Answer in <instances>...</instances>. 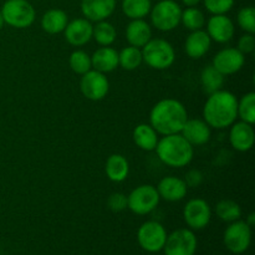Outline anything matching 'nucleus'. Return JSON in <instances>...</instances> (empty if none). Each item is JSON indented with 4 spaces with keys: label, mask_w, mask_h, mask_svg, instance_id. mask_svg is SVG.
<instances>
[{
    "label": "nucleus",
    "mask_w": 255,
    "mask_h": 255,
    "mask_svg": "<svg viewBox=\"0 0 255 255\" xmlns=\"http://www.w3.org/2000/svg\"><path fill=\"white\" fill-rule=\"evenodd\" d=\"M237 49L242 52V54H251L254 51L255 49V39L253 34H249L246 32L244 35H242L241 39L238 41V47Z\"/></svg>",
    "instance_id": "37"
},
{
    "label": "nucleus",
    "mask_w": 255,
    "mask_h": 255,
    "mask_svg": "<svg viewBox=\"0 0 255 255\" xmlns=\"http://www.w3.org/2000/svg\"><path fill=\"white\" fill-rule=\"evenodd\" d=\"M137 241L143 251L157 253L162 251L167 241V232L161 223L148 221L139 227L137 232Z\"/></svg>",
    "instance_id": "8"
},
{
    "label": "nucleus",
    "mask_w": 255,
    "mask_h": 255,
    "mask_svg": "<svg viewBox=\"0 0 255 255\" xmlns=\"http://www.w3.org/2000/svg\"><path fill=\"white\" fill-rule=\"evenodd\" d=\"M182 1H183V4L186 5V6L193 7V6H196V5L198 4L201 0H182Z\"/></svg>",
    "instance_id": "40"
},
{
    "label": "nucleus",
    "mask_w": 255,
    "mask_h": 255,
    "mask_svg": "<svg viewBox=\"0 0 255 255\" xmlns=\"http://www.w3.org/2000/svg\"><path fill=\"white\" fill-rule=\"evenodd\" d=\"M183 218L189 228L193 231H201L211 222L212 209L204 199L193 198L184 207Z\"/></svg>",
    "instance_id": "12"
},
{
    "label": "nucleus",
    "mask_w": 255,
    "mask_h": 255,
    "mask_svg": "<svg viewBox=\"0 0 255 255\" xmlns=\"http://www.w3.org/2000/svg\"><path fill=\"white\" fill-rule=\"evenodd\" d=\"M151 0H124L122 11L132 20L143 19L151 11Z\"/></svg>",
    "instance_id": "27"
},
{
    "label": "nucleus",
    "mask_w": 255,
    "mask_h": 255,
    "mask_svg": "<svg viewBox=\"0 0 255 255\" xmlns=\"http://www.w3.org/2000/svg\"><path fill=\"white\" fill-rule=\"evenodd\" d=\"M109 89V80L102 72L90 70L86 74L82 75L81 81H80V90L86 99L91 101H100L106 97Z\"/></svg>",
    "instance_id": "11"
},
{
    "label": "nucleus",
    "mask_w": 255,
    "mask_h": 255,
    "mask_svg": "<svg viewBox=\"0 0 255 255\" xmlns=\"http://www.w3.org/2000/svg\"><path fill=\"white\" fill-rule=\"evenodd\" d=\"M234 0H204V6L211 14L223 15L233 7Z\"/></svg>",
    "instance_id": "35"
},
{
    "label": "nucleus",
    "mask_w": 255,
    "mask_h": 255,
    "mask_svg": "<svg viewBox=\"0 0 255 255\" xmlns=\"http://www.w3.org/2000/svg\"><path fill=\"white\" fill-rule=\"evenodd\" d=\"M91 65L96 71L111 72L119 66V52L110 46H102L91 56Z\"/></svg>",
    "instance_id": "21"
},
{
    "label": "nucleus",
    "mask_w": 255,
    "mask_h": 255,
    "mask_svg": "<svg viewBox=\"0 0 255 255\" xmlns=\"http://www.w3.org/2000/svg\"><path fill=\"white\" fill-rule=\"evenodd\" d=\"M159 199L161 198L156 187L142 184L127 196V208L131 209L134 214L146 216L157 208Z\"/></svg>",
    "instance_id": "7"
},
{
    "label": "nucleus",
    "mask_w": 255,
    "mask_h": 255,
    "mask_svg": "<svg viewBox=\"0 0 255 255\" xmlns=\"http://www.w3.org/2000/svg\"><path fill=\"white\" fill-rule=\"evenodd\" d=\"M69 19L64 10L50 9L44 14L41 19V27L47 34H59L66 27Z\"/></svg>",
    "instance_id": "24"
},
{
    "label": "nucleus",
    "mask_w": 255,
    "mask_h": 255,
    "mask_svg": "<svg viewBox=\"0 0 255 255\" xmlns=\"http://www.w3.org/2000/svg\"><path fill=\"white\" fill-rule=\"evenodd\" d=\"M94 26L87 19H75L65 27V39L72 46H82L92 39Z\"/></svg>",
    "instance_id": "14"
},
{
    "label": "nucleus",
    "mask_w": 255,
    "mask_h": 255,
    "mask_svg": "<svg viewBox=\"0 0 255 255\" xmlns=\"http://www.w3.org/2000/svg\"><path fill=\"white\" fill-rule=\"evenodd\" d=\"M158 158L164 164L174 168H182L193 159V146L182 134H168L158 141L156 147Z\"/></svg>",
    "instance_id": "3"
},
{
    "label": "nucleus",
    "mask_w": 255,
    "mask_h": 255,
    "mask_svg": "<svg viewBox=\"0 0 255 255\" xmlns=\"http://www.w3.org/2000/svg\"><path fill=\"white\" fill-rule=\"evenodd\" d=\"M133 141L143 151H153L158 143V133L151 125L141 124L134 128Z\"/></svg>",
    "instance_id": "25"
},
{
    "label": "nucleus",
    "mask_w": 255,
    "mask_h": 255,
    "mask_svg": "<svg viewBox=\"0 0 255 255\" xmlns=\"http://www.w3.org/2000/svg\"><path fill=\"white\" fill-rule=\"evenodd\" d=\"M211 42V37L206 31L202 29L196 30V31H192L187 37L184 50L191 59H201L208 52Z\"/></svg>",
    "instance_id": "20"
},
{
    "label": "nucleus",
    "mask_w": 255,
    "mask_h": 255,
    "mask_svg": "<svg viewBox=\"0 0 255 255\" xmlns=\"http://www.w3.org/2000/svg\"><path fill=\"white\" fill-rule=\"evenodd\" d=\"M183 181L187 187L196 188V187L201 186L202 182H203V174H202V172L198 171V169H191V171L187 172Z\"/></svg>",
    "instance_id": "38"
},
{
    "label": "nucleus",
    "mask_w": 255,
    "mask_h": 255,
    "mask_svg": "<svg viewBox=\"0 0 255 255\" xmlns=\"http://www.w3.org/2000/svg\"><path fill=\"white\" fill-rule=\"evenodd\" d=\"M238 24L242 29L249 34L255 32V9L253 6H247L239 10Z\"/></svg>",
    "instance_id": "34"
},
{
    "label": "nucleus",
    "mask_w": 255,
    "mask_h": 255,
    "mask_svg": "<svg viewBox=\"0 0 255 255\" xmlns=\"http://www.w3.org/2000/svg\"><path fill=\"white\" fill-rule=\"evenodd\" d=\"M197 237L191 229H177L167 236L163 247L166 255H194L197 251Z\"/></svg>",
    "instance_id": "10"
},
{
    "label": "nucleus",
    "mask_w": 255,
    "mask_h": 255,
    "mask_svg": "<svg viewBox=\"0 0 255 255\" xmlns=\"http://www.w3.org/2000/svg\"><path fill=\"white\" fill-rule=\"evenodd\" d=\"M141 52L142 60L156 70H164L172 66L176 59L173 46L163 39H151L142 47Z\"/></svg>",
    "instance_id": "4"
},
{
    "label": "nucleus",
    "mask_w": 255,
    "mask_h": 255,
    "mask_svg": "<svg viewBox=\"0 0 255 255\" xmlns=\"http://www.w3.org/2000/svg\"><path fill=\"white\" fill-rule=\"evenodd\" d=\"M181 21L183 22L184 26L189 29L191 31L201 30L206 24V17L204 14L197 7H188L184 11H182Z\"/></svg>",
    "instance_id": "31"
},
{
    "label": "nucleus",
    "mask_w": 255,
    "mask_h": 255,
    "mask_svg": "<svg viewBox=\"0 0 255 255\" xmlns=\"http://www.w3.org/2000/svg\"><path fill=\"white\" fill-rule=\"evenodd\" d=\"M0 11L4 22L16 29L29 27L36 16L35 9L27 0H6Z\"/></svg>",
    "instance_id": "5"
},
{
    "label": "nucleus",
    "mask_w": 255,
    "mask_h": 255,
    "mask_svg": "<svg viewBox=\"0 0 255 255\" xmlns=\"http://www.w3.org/2000/svg\"><path fill=\"white\" fill-rule=\"evenodd\" d=\"M238 116L242 121L253 125L255 122V94L249 92L238 102Z\"/></svg>",
    "instance_id": "32"
},
{
    "label": "nucleus",
    "mask_w": 255,
    "mask_h": 255,
    "mask_svg": "<svg viewBox=\"0 0 255 255\" xmlns=\"http://www.w3.org/2000/svg\"><path fill=\"white\" fill-rule=\"evenodd\" d=\"M216 214L221 221L232 223V222L241 219L242 208L237 202L232 201V199H223L217 204Z\"/></svg>",
    "instance_id": "28"
},
{
    "label": "nucleus",
    "mask_w": 255,
    "mask_h": 255,
    "mask_svg": "<svg viewBox=\"0 0 255 255\" xmlns=\"http://www.w3.org/2000/svg\"><path fill=\"white\" fill-rule=\"evenodd\" d=\"M187 188L183 179L178 178V177L169 176L164 177L161 179L157 186V192L159 194V198L164 199L168 202H178L186 197Z\"/></svg>",
    "instance_id": "19"
},
{
    "label": "nucleus",
    "mask_w": 255,
    "mask_h": 255,
    "mask_svg": "<svg viewBox=\"0 0 255 255\" xmlns=\"http://www.w3.org/2000/svg\"><path fill=\"white\" fill-rule=\"evenodd\" d=\"M116 29L112 24H110L106 20H102L94 26V31H92V37L99 42L101 46H110L114 44L116 40Z\"/></svg>",
    "instance_id": "29"
},
{
    "label": "nucleus",
    "mask_w": 255,
    "mask_h": 255,
    "mask_svg": "<svg viewBox=\"0 0 255 255\" xmlns=\"http://www.w3.org/2000/svg\"><path fill=\"white\" fill-rule=\"evenodd\" d=\"M4 19H2V15H1V11H0V30L2 29V26H4Z\"/></svg>",
    "instance_id": "41"
},
{
    "label": "nucleus",
    "mask_w": 255,
    "mask_h": 255,
    "mask_svg": "<svg viewBox=\"0 0 255 255\" xmlns=\"http://www.w3.org/2000/svg\"><path fill=\"white\" fill-rule=\"evenodd\" d=\"M126 37L131 46L143 47L152 39L151 26L143 19L132 20L126 27Z\"/></svg>",
    "instance_id": "22"
},
{
    "label": "nucleus",
    "mask_w": 255,
    "mask_h": 255,
    "mask_svg": "<svg viewBox=\"0 0 255 255\" xmlns=\"http://www.w3.org/2000/svg\"><path fill=\"white\" fill-rule=\"evenodd\" d=\"M116 9V0H82L81 11L89 21H102Z\"/></svg>",
    "instance_id": "15"
},
{
    "label": "nucleus",
    "mask_w": 255,
    "mask_h": 255,
    "mask_svg": "<svg viewBox=\"0 0 255 255\" xmlns=\"http://www.w3.org/2000/svg\"><path fill=\"white\" fill-rule=\"evenodd\" d=\"M246 223L248 224L249 227H254L255 226V213H251L248 216V218H247V221H246Z\"/></svg>",
    "instance_id": "39"
},
{
    "label": "nucleus",
    "mask_w": 255,
    "mask_h": 255,
    "mask_svg": "<svg viewBox=\"0 0 255 255\" xmlns=\"http://www.w3.org/2000/svg\"><path fill=\"white\" fill-rule=\"evenodd\" d=\"M207 34L209 35L211 40L221 44L231 41L232 37L234 36L233 21L226 16V14L213 15L207 24Z\"/></svg>",
    "instance_id": "16"
},
{
    "label": "nucleus",
    "mask_w": 255,
    "mask_h": 255,
    "mask_svg": "<svg viewBox=\"0 0 255 255\" xmlns=\"http://www.w3.org/2000/svg\"><path fill=\"white\" fill-rule=\"evenodd\" d=\"M201 84L203 87V91L211 95L222 90L224 85V75L221 74L213 65H209L202 70Z\"/></svg>",
    "instance_id": "26"
},
{
    "label": "nucleus",
    "mask_w": 255,
    "mask_h": 255,
    "mask_svg": "<svg viewBox=\"0 0 255 255\" xmlns=\"http://www.w3.org/2000/svg\"><path fill=\"white\" fill-rule=\"evenodd\" d=\"M229 141L232 147L239 152H247L253 147L255 141V133L253 125L242 121L232 125Z\"/></svg>",
    "instance_id": "17"
},
{
    "label": "nucleus",
    "mask_w": 255,
    "mask_h": 255,
    "mask_svg": "<svg viewBox=\"0 0 255 255\" xmlns=\"http://www.w3.org/2000/svg\"><path fill=\"white\" fill-rule=\"evenodd\" d=\"M105 171L112 182H116V183L124 182L129 172L128 161L122 154H111L106 161Z\"/></svg>",
    "instance_id": "23"
},
{
    "label": "nucleus",
    "mask_w": 255,
    "mask_h": 255,
    "mask_svg": "<svg viewBox=\"0 0 255 255\" xmlns=\"http://www.w3.org/2000/svg\"><path fill=\"white\" fill-rule=\"evenodd\" d=\"M224 246L233 254H242L248 251L252 243V228L243 221L232 222L223 236Z\"/></svg>",
    "instance_id": "9"
},
{
    "label": "nucleus",
    "mask_w": 255,
    "mask_h": 255,
    "mask_svg": "<svg viewBox=\"0 0 255 255\" xmlns=\"http://www.w3.org/2000/svg\"><path fill=\"white\" fill-rule=\"evenodd\" d=\"M188 114L183 105L174 99H164L157 102L149 115L151 126L163 136L181 133Z\"/></svg>",
    "instance_id": "1"
},
{
    "label": "nucleus",
    "mask_w": 255,
    "mask_h": 255,
    "mask_svg": "<svg viewBox=\"0 0 255 255\" xmlns=\"http://www.w3.org/2000/svg\"><path fill=\"white\" fill-rule=\"evenodd\" d=\"M182 9L173 0H161L151 10V21L161 31H171L181 22Z\"/></svg>",
    "instance_id": "6"
},
{
    "label": "nucleus",
    "mask_w": 255,
    "mask_h": 255,
    "mask_svg": "<svg viewBox=\"0 0 255 255\" xmlns=\"http://www.w3.org/2000/svg\"><path fill=\"white\" fill-rule=\"evenodd\" d=\"M69 64L72 71L79 75L86 74L92 67L91 57L89 56L87 52L82 51V50H76V51H74L70 55Z\"/></svg>",
    "instance_id": "33"
},
{
    "label": "nucleus",
    "mask_w": 255,
    "mask_h": 255,
    "mask_svg": "<svg viewBox=\"0 0 255 255\" xmlns=\"http://www.w3.org/2000/svg\"><path fill=\"white\" fill-rule=\"evenodd\" d=\"M107 206L115 213L125 211L127 208V196H125L124 193H119V192L112 193L107 199Z\"/></svg>",
    "instance_id": "36"
},
{
    "label": "nucleus",
    "mask_w": 255,
    "mask_h": 255,
    "mask_svg": "<svg viewBox=\"0 0 255 255\" xmlns=\"http://www.w3.org/2000/svg\"><path fill=\"white\" fill-rule=\"evenodd\" d=\"M246 57L236 47H227L221 50L213 59V66L224 76L233 75L243 67Z\"/></svg>",
    "instance_id": "13"
},
{
    "label": "nucleus",
    "mask_w": 255,
    "mask_h": 255,
    "mask_svg": "<svg viewBox=\"0 0 255 255\" xmlns=\"http://www.w3.org/2000/svg\"><path fill=\"white\" fill-rule=\"evenodd\" d=\"M203 117L207 125L213 128L222 129L232 126L238 117V100L229 91L213 92L204 105Z\"/></svg>",
    "instance_id": "2"
},
{
    "label": "nucleus",
    "mask_w": 255,
    "mask_h": 255,
    "mask_svg": "<svg viewBox=\"0 0 255 255\" xmlns=\"http://www.w3.org/2000/svg\"><path fill=\"white\" fill-rule=\"evenodd\" d=\"M181 132L192 146H201L211 139V127L204 120H187Z\"/></svg>",
    "instance_id": "18"
},
{
    "label": "nucleus",
    "mask_w": 255,
    "mask_h": 255,
    "mask_svg": "<svg viewBox=\"0 0 255 255\" xmlns=\"http://www.w3.org/2000/svg\"><path fill=\"white\" fill-rule=\"evenodd\" d=\"M142 52L139 47L134 46H127L122 49V51L119 54V65L124 67L125 70H136L142 64Z\"/></svg>",
    "instance_id": "30"
}]
</instances>
